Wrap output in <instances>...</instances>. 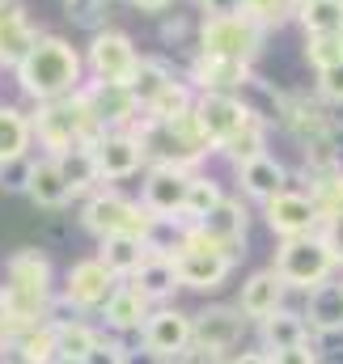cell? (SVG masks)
I'll return each instance as SVG.
<instances>
[{
  "mask_svg": "<svg viewBox=\"0 0 343 364\" xmlns=\"http://www.w3.org/2000/svg\"><path fill=\"white\" fill-rule=\"evenodd\" d=\"M13 81L26 102H60L85 90V51L73 47V38L64 34H43L30 55L13 68Z\"/></svg>",
  "mask_w": 343,
  "mask_h": 364,
  "instance_id": "1",
  "label": "cell"
},
{
  "mask_svg": "<svg viewBox=\"0 0 343 364\" xmlns=\"http://www.w3.org/2000/svg\"><path fill=\"white\" fill-rule=\"evenodd\" d=\"M140 149H144V166H174V170H199L216 149L204 136V127L195 123V106L186 114L157 119V114H140V123L132 127Z\"/></svg>",
  "mask_w": 343,
  "mask_h": 364,
  "instance_id": "2",
  "label": "cell"
},
{
  "mask_svg": "<svg viewBox=\"0 0 343 364\" xmlns=\"http://www.w3.org/2000/svg\"><path fill=\"white\" fill-rule=\"evenodd\" d=\"M56 301V272L43 250H17L4 263V284H0V305L9 309L13 326H38L47 322Z\"/></svg>",
  "mask_w": 343,
  "mask_h": 364,
  "instance_id": "3",
  "label": "cell"
},
{
  "mask_svg": "<svg viewBox=\"0 0 343 364\" xmlns=\"http://www.w3.org/2000/svg\"><path fill=\"white\" fill-rule=\"evenodd\" d=\"M30 123H34V140H38V149H47V157H60L77 144H93L106 132L85 90H77L73 97H60V102H38L30 110Z\"/></svg>",
  "mask_w": 343,
  "mask_h": 364,
  "instance_id": "4",
  "label": "cell"
},
{
  "mask_svg": "<svg viewBox=\"0 0 343 364\" xmlns=\"http://www.w3.org/2000/svg\"><path fill=\"white\" fill-rule=\"evenodd\" d=\"M271 272L284 279V288H297V292H310V288L335 279V275L343 272L339 233L318 229V233H310V237L280 242V246H275V259H271Z\"/></svg>",
  "mask_w": 343,
  "mask_h": 364,
  "instance_id": "5",
  "label": "cell"
},
{
  "mask_svg": "<svg viewBox=\"0 0 343 364\" xmlns=\"http://www.w3.org/2000/svg\"><path fill=\"white\" fill-rule=\"evenodd\" d=\"M81 225H85V233H93L97 242H102V237L132 233V237L153 242V250H162V246H157V233L166 229V225H157V220L144 212L140 199H127V195L102 191V186H97L93 195H85V203H81Z\"/></svg>",
  "mask_w": 343,
  "mask_h": 364,
  "instance_id": "6",
  "label": "cell"
},
{
  "mask_svg": "<svg viewBox=\"0 0 343 364\" xmlns=\"http://www.w3.org/2000/svg\"><path fill=\"white\" fill-rule=\"evenodd\" d=\"M267 30L246 13H229V17H204L199 21V55H225V60H246L255 64L263 55Z\"/></svg>",
  "mask_w": 343,
  "mask_h": 364,
  "instance_id": "7",
  "label": "cell"
},
{
  "mask_svg": "<svg viewBox=\"0 0 343 364\" xmlns=\"http://www.w3.org/2000/svg\"><path fill=\"white\" fill-rule=\"evenodd\" d=\"M174 267H178V284H182L186 292H216V288L233 275L238 259L225 255V250H216V246H208V242H195L191 233L178 229Z\"/></svg>",
  "mask_w": 343,
  "mask_h": 364,
  "instance_id": "8",
  "label": "cell"
},
{
  "mask_svg": "<svg viewBox=\"0 0 343 364\" xmlns=\"http://www.w3.org/2000/svg\"><path fill=\"white\" fill-rule=\"evenodd\" d=\"M140 68V51H136V38L127 30H97L89 34L85 43V73L93 81H106V85H127Z\"/></svg>",
  "mask_w": 343,
  "mask_h": 364,
  "instance_id": "9",
  "label": "cell"
},
{
  "mask_svg": "<svg viewBox=\"0 0 343 364\" xmlns=\"http://www.w3.org/2000/svg\"><path fill=\"white\" fill-rule=\"evenodd\" d=\"M182 233H191L195 242H208V246L242 259L246 255V233H250V212H246V203L238 195H225L199 225H182Z\"/></svg>",
  "mask_w": 343,
  "mask_h": 364,
  "instance_id": "10",
  "label": "cell"
},
{
  "mask_svg": "<svg viewBox=\"0 0 343 364\" xmlns=\"http://www.w3.org/2000/svg\"><path fill=\"white\" fill-rule=\"evenodd\" d=\"M186 186H191V170L149 166V170H144V182H140V203H144V212H149L157 225H166V229H182Z\"/></svg>",
  "mask_w": 343,
  "mask_h": 364,
  "instance_id": "11",
  "label": "cell"
},
{
  "mask_svg": "<svg viewBox=\"0 0 343 364\" xmlns=\"http://www.w3.org/2000/svg\"><path fill=\"white\" fill-rule=\"evenodd\" d=\"M195 343V322L186 309L178 305H153L149 322L140 326V352L153 360H178L186 348Z\"/></svg>",
  "mask_w": 343,
  "mask_h": 364,
  "instance_id": "12",
  "label": "cell"
},
{
  "mask_svg": "<svg viewBox=\"0 0 343 364\" xmlns=\"http://www.w3.org/2000/svg\"><path fill=\"white\" fill-rule=\"evenodd\" d=\"M258 110L250 102H242L238 93H195V123L204 127V136L212 140V149L221 153Z\"/></svg>",
  "mask_w": 343,
  "mask_h": 364,
  "instance_id": "13",
  "label": "cell"
},
{
  "mask_svg": "<svg viewBox=\"0 0 343 364\" xmlns=\"http://www.w3.org/2000/svg\"><path fill=\"white\" fill-rule=\"evenodd\" d=\"M191 322H195V348H204L221 360H229L242 348L246 326H250V318L238 305H204L199 314H191Z\"/></svg>",
  "mask_w": 343,
  "mask_h": 364,
  "instance_id": "14",
  "label": "cell"
},
{
  "mask_svg": "<svg viewBox=\"0 0 343 364\" xmlns=\"http://www.w3.org/2000/svg\"><path fill=\"white\" fill-rule=\"evenodd\" d=\"M263 220H267V229H271L280 242L310 237V233H318V229H322V220H318V208H314L310 191H292V186L263 203Z\"/></svg>",
  "mask_w": 343,
  "mask_h": 364,
  "instance_id": "15",
  "label": "cell"
},
{
  "mask_svg": "<svg viewBox=\"0 0 343 364\" xmlns=\"http://www.w3.org/2000/svg\"><path fill=\"white\" fill-rule=\"evenodd\" d=\"M115 288H119V279L106 272V263L93 255V259H77V263L64 272V288H60V296H64L77 314H97Z\"/></svg>",
  "mask_w": 343,
  "mask_h": 364,
  "instance_id": "16",
  "label": "cell"
},
{
  "mask_svg": "<svg viewBox=\"0 0 343 364\" xmlns=\"http://www.w3.org/2000/svg\"><path fill=\"white\" fill-rule=\"evenodd\" d=\"M93 157H97L102 182H127V178H136L140 170H149L136 132H102L93 140Z\"/></svg>",
  "mask_w": 343,
  "mask_h": 364,
  "instance_id": "17",
  "label": "cell"
},
{
  "mask_svg": "<svg viewBox=\"0 0 343 364\" xmlns=\"http://www.w3.org/2000/svg\"><path fill=\"white\" fill-rule=\"evenodd\" d=\"M43 38V30L30 21L21 0H0V68H17L30 47Z\"/></svg>",
  "mask_w": 343,
  "mask_h": 364,
  "instance_id": "18",
  "label": "cell"
},
{
  "mask_svg": "<svg viewBox=\"0 0 343 364\" xmlns=\"http://www.w3.org/2000/svg\"><path fill=\"white\" fill-rule=\"evenodd\" d=\"M255 81L246 60H225V55H195L191 64V85L195 93H242Z\"/></svg>",
  "mask_w": 343,
  "mask_h": 364,
  "instance_id": "19",
  "label": "cell"
},
{
  "mask_svg": "<svg viewBox=\"0 0 343 364\" xmlns=\"http://www.w3.org/2000/svg\"><path fill=\"white\" fill-rule=\"evenodd\" d=\"M85 93H89V102H93V110H97V119H102L106 132H132V127L140 123V114H144L127 85L85 81Z\"/></svg>",
  "mask_w": 343,
  "mask_h": 364,
  "instance_id": "20",
  "label": "cell"
},
{
  "mask_svg": "<svg viewBox=\"0 0 343 364\" xmlns=\"http://www.w3.org/2000/svg\"><path fill=\"white\" fill-rule=\"evenodd\" d=\"M149 314H153V301L136 288V284H127V279H119V288L106 296V305L97 309V318L115 331V335H140V326L149 322Z\"/></svg>",
  "mask_w": 343,
  "mask_h": 364,
  "instance_id": "21",
  "label": "cell"
},
{
  "mask_svg": "<svg viewBox=\"0 0 343 364\" xmlns=\"http://www.w3.org/2000/svg\"><path fill=\"white\" fill-rule=\"evenodd\" d=\"M284 279L271 272V267H258L242 279V288H238V309L250 318V322H263V318H271L280 305H284Z\"/></svg>",
  "mask_w": 343,
  "mask_h": 364,
  "instance_id": "22",
  "label": "cell"
},
{
  "mask_svg": "<svg viewBox=\"0 0 343 364\" xmlns=\"http://www.w3.org/2000/svg\"><path fill=\"white\" fill-rule=\"evenodd\" d=\"M305 322L314 335H343V272L305 292Z\"/></svg>",
  "mask_w": 343,
  "mask_h": 364,
  "instance_id": "23",
  "label": "cell"
},
{
  "mask_svg": "<svg viewBox=\"0 0 343 364\" xmlns=\"http://www.w3.org/2000/svg\"><path fill=\"white\" fill-rule=\"evenodd\" d=\"M127 284H136L153 305H170L174 296H178V267H174V255L170 250H153L144 263H140V272L132 275Z\"/></svg>",
  "mask_w": 343,
  "mask_h": 364,
  "instance_id": "24",
  "label": "cell"
},
{
  "mask_svg": "<svg viewBox=\"0 0 343 364\" xmlns=\"http://www.w3.org/2000/svg\"><path fill=\"white\" fill-rule=\"evenodd\" d=\"M26 195H30L38 208H51V212H56V208H68V203L77 199L56 157H34V166H30V182H26Z\"/></svg>",
  "mask_w": 343,
  "mask_h": 364,
  "instance_id": "25",
  "label": "cell"
},
{
  "mask_svg": "<svg viewBox=\"0 0 343 364\" xmlns=\"http://www.w3.org/2000/svg\"><path fill=\"white\" fill-rule=\"evenodd\" d=\"M238 186H242V195H250L255 203H267V199H275L280 191H288V170H284V161H275L271 153H263L255 161L238 166Z\"/></svg>",
  "mask_w": 343,
  "mask_h": 364,
  "instance_id": "26",
  "label": "cell"
},
{
  "mask_svg": "<svg viewBox=\"0 0 343 364\" xmlns=\"http://www.w3.org/2000/svg\"><path fill=\"white\" fill-rule=\"evenodd\" d=\"M310 322H305V314L301 309H288V305H280L271 318H263L258 322V348H267V352H284V348H297V343H310Z\"/></svg>",
  "mask_w": 343,
  "mask_h": 364,
  "instance_id": "27",
  "label": "cell"
},
{
  "mask_svg": "<svg viewBox=\"0 0 343 364\" xmlns=\"http://www.w3.org/2000/svg\"><path fill=\"white\" fill-rule=\"evenodd\" d=\"M149 255H153V242L132 237V233H119V237H102L97 242V259L106 263V272L115 275V279H132Z\"/></svg>",
  "mask_w": 343,
  "mask_h": 364,
  "instance_id": "28",
  "label": "cell"
},
{
  "mask_svg": "<svg viewBox=\"0 0 343 364\" xmlns=\"http://www.w3.org/2000/svg\"><path fill=\"white\" fill-rule=\"evenodd\" d=\"M34 123L21 106L13 102H0V166L9 161H21V157H34Z\"/></svg>",
  "mask_w": 343,
  "mask_h": 364,
  "instance_id": "29",
  "label": "cell"
},
{
  "mask_svg": "<svg viewBox=\"0 0 343 364\" xmlns=\"http://www.w3.org/2000/svg\"><path fill=\"white\" fill-rule=\"evenodd\" d=\"M56 161H60V170H64V178H68V186H73L77 199H85V195H93V191L102 186V170H97L93 144H77V149L60 153Z\"/></svg>",
  "mask_w": 343,
  "mask_h": 364,
  "instance_id": "30",
  "label": "cell"
},
{
  "mask_svg": "<svg viewBox=\"0 0 343 364\" xmlns=\"http://www.w3.org/2000/svg\"><path fill=\"white\" fill-rule=\"evenodd\" d=\"M310 199H314V208H318V220H322V229L339 233V229H343V170L314 174Z\"/></svg>",
  "mask_w": 343,
  "mask_h": 364,
  "instance_id": "31",
  "label": "cell"
},
{
  "mask_svg": "<svg viewBox=\"0 0 343 364\" xmlns=\"http://www.w3.org/2000/svg\"><path fill=\"white\" fill-rule=\"evenodd\" d=\"M51 326H56V348H60V356H77V360H85L89 352H93V343L102 339V331L85 322L81 314H68V318H51Z\"/></svg>",
  "mask_w": 343,
  "mask_h": 364,
  "instance_id": "32",
  "label": "cell"
},
{
  "mask_svg": "<svg viewBox=\"0 0 343 364\" xmlns=\"http://www.w3.org/2000/svg\"><path fill=\"white\" fill-rule=\"evenodd\" d=\"M174 73L166 60H157V55H140V68H136V77L127 81V90H132V97L140 102V110H149L162 93L170 90Z\"/></svg>",
  "mask_w": 343,
  "mask_h": 364,
  "instance_id": "33",
  "label": "cell"
},
{
  "mask_svg": "<svg viewBox=\"0 0 343 364\" xmlns=\"http://www.w3.org/2000/svg\"><path fill=\"white\" fill-rule=\"evenodd\" d=\"M9 352H13L21 364H51L56 356H60V348H56V326H51V322L21 326Z\"/></svg>",
  "mask_w": 343,
  "mask_h": 364,
  "instance_id": "34",
  "label": "cell"
},
{
  "mask_svg": "<svg viewBox=\"0 0 343 364\" xmlns=\"http://www.w3.org/2000/svg\"><path fill=\"white\" fill-rule=\"evenodd\" d=\"M267 136H271V123H267L263 114H255V119H250V123H246V127L221 149V157H229L233 170H238V166H246V161H255V157L267 153Z\"/></svg>",
  "mask_w": 343,
  "mask_h": 364,
  "instance_id": "35",
  "label": "cell"
},
{
  "mask_svg": "<svg viewBox=\"0 0 343 364\" xmlns=\"http://www.w3.org/2000/svg\"><path fill=\"white\" fill-rule=\"evenodd\" d=\"M297 21L305 38L314 34H343V0H310L297 9Z\"/></svg>",
  "mask_w": 343,
  "mask_h": 364,
  "instance_id": "36",
  "label": "cell"
},
{
  "mask_svg": "<svg viewBox=\"0 0 343 364\" xmlns=\"http://www.w3.org/2000/svg\"><path fill=\"white\" fill-rule=\"evenodd\" d=\"M225 199V191H221V182L208 178V174H191V186H186V212H182V225H199L216 203Z\"/></svg>",
  "mask_w": 343,
  "mask_h": 364,
  "instance_id": "37",
  "label": "cell"
},
{
  "mask_svg": "<svg viewBox=\"0 0 343 364\" xmlns=\"http://www.w3.org/2000/svg\"><path fill=\"white\" fill-rule=\"evenodd\" d=\"M110 4H115V0H64V17H68L73 26L89 30V34H97V30H106Z\"/></svg>",
  "mask_w": 343,
  "mask_h": 364,
  "instance_id": "38",
  "label": "cell"
},
{
  "mask_svg": "<svg viewBox=\"0 0 343 364\" xmlns=\"http://www.w3.org/2000/svg\"><path fill=\"white\" fill-rule=\"evenodd\" d=\"M305 60H310L314 73L343 64V34H314V38H305Z\"/></svg>",
  "mask_w": 343,
  "mask_h": 364,
  "instance_id": "39",
  "label": "cell"
},
{
  "mask_svg": "<svg viewBox=\"0 0 343 364\" xmlns=\"http://www.w3.org/2000/svg\"><path fill=\"white\" fill-rule=\"evenodd\" d=\"M195 106V85L191 81H170V90L162 93L144 114H157V119H174V114H186Z\"/></svg>",
  "mask_w": 343,
  "mask_h": 364,
  "instance_id": "40",
  "label": "cell"
},
{
  "mask_svg": "<svg viewBox=\"0 0 343 364\" xmlns=\"http://www.w3.org/2000/svg\"><path fill=\"white\" fill-rule=\"evenodd\" d=\"M242 13H246V17H255L263 30H275V26H284V21H292V17H297L292 0H242Z\"/></svg>",
  "mask_w": 343,
  "mask_h": 364,
  "instance_id": "41",
  "label": "cell"
},
{
  "mask_svg": "<svg viewBox=\"0 0 343 364\" xmlns=\"http://www.w3.org/2000/svg\"><path fill=\"white\" fill-rule=\"evenodd\" d=\"M85 364H132V352H127V343H123V339L102 335V339L93 343V352L85 356Z\"/></svg>",
  "mask_w": 343,
  "mask_h": 364,
  "instance_id": "42",
  "label": "cell"
},
{
  "mask_svg": "<svg viewBox=\"0 0 343 364\" xmlns=\"http://www.w3.org/2000/svg\"><path fill=\"white\" fill-rule=\"evenodd\" d=\"M314 90H318V97H322V102L343 106V64H335V68H322V73H318V81H314Z\"/></svg>",
  "mask_w": 343,
  "mask_h": 364,
  "instance_id": "43",
  "label": "cell"
},
{
  "mask_svg": "<svg viewBox=\"0 0 343 364\" xmlns=\"http://www.w3.org/2000/svg\"><path fill=\"white\" fill-rule=\"evenodd\" d=\"M30 166H34V157H21V161L0 166V186H9V191H26V182H30Z\"/></svg>",
  "mask_w": 343,
  "mask_h": 364,
  "instance_id": "44",
  "label": "cell"
},
{
  "mask_svg": "<svg viewBox=\"0 0 343 364\" xmlns=\"http://www.w3.org/2000/svg\"><path fill=\"white\" fill-rule=\"evenodd\" d=\"M271 364H318V348L314 343H297V348L271 352Z\"/></svg>",
  "mask_w": 343,
  "mask_h": 364,
  "instance_id": "45",
  "label": "cell"
},
{
  "mask_svg": "<svg viewBox=\"0 0 343 364\" xmlns=\"http://www.w3.org/2000/svg\"><path fill=\"white\" fill-rule=\"evenodd\" d=\"M199 13L204 17H229V13H242V0H199Z\"/></svg>",
  "mask_w": 343,
  "mask_h": 364,
  "instance_id": "46",
  "label": "cell"
},
{
  "mask_svg": "<svg viewBox=\"0 0 343 364\" xmlns=\"http://www.w3.org/2000/svg\"><path fill=\"white\" fill-rule=\"evenodd\" d=\"M13 339H17V326H13V318H9V309L0 305V356L13 348Z\"/></svg>",
  "mask_w": 343,
  "mask_h": 364,
  "instance_id": "47",
  "label": "cell"
},
{
  "mask_svg": "<svg viewBox=\"0 0 343 364\" xmlns=\"http://www.w3.org/2000/svg\"><path fill=\"white\" fill-rule=\"evenodd\" d=\"M225 364H271V352L267 348H250V352H233Z\"/></svg>",
  "mask_w": 343,
  "mask_h": 364,
  "instance_id": "48",
  "label": "cell"
},
{
  "mask_svg": "<svg viewBox=\"0 0 343 364\" xmlns=\"http://www.w3.org/2000/svg\"><path fill=\"white\" fill-rule=\"evenodd\" d=\"M132 9H140V13H166L170 9V0H127Z\"/></svg>",
  "mask_w": 343,
  "mask_h": 364,
  "instance_id": "49",
  "label": "cell"
},
{
  "mask_svg": "<svg viewBox=\"0 0 343 364\" xmlns=\"http://www.w3.org/2000/svg\"><path fill=\"white\" fill-rule=\"evenodd\" d=\"M51 364H85V360H77V356H56Z\"/></svg>",
  "mask_w": 343,
  "mask_h": 364,
  "instance_id": "50",
  "label": "cell"
},
{
  "mask_svg": "<svg viewBox=\"0 0 343 364\" xmlns=\"http://www.w3.org/2000/svg\"><path fill=\"white\" fill-rule=\"evenodd\" d=\"M0 364H21V360H17L13 352H4V356H0Z\"/></svg>",
  "mask_w": 343,
  "mask_h": 364,
  "instance_id": "51",
  "label": "cell"
},
{
  "mask_svg": "<svg viewBox=\"0 0 343 364\" xmlns=\"http://www.w3.org/2000/svg\"><path fill=\"white\" fill-rule=\"evenodd\" d=\"M301 4H310V0H292V9H301Z\"/></svg>",
  "mask_w": 343,
  "mask_h": 364,
  "instance_id": "52",
  "label": "cell"
}]
</instances>
